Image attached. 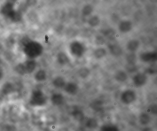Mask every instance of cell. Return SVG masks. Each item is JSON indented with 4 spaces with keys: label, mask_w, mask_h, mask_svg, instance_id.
Instances as JSON below:
<instances>
[{
    "label": "cell",
    "mask_w": 157,
    "mask_h": 131,
    "mask_svg": "<svg viewBox=\"0 0 157 131\" xmlns=\"http://www.w3.org/2000/svg\"><path fill=\"white\" fill-rule=\"evenodd\" d=\"M5 129L6 131H15L16 128L13 125H7L5 127Z\"/></svg>",
    "instance_id": "2"
},
{
    "label": "cell",
    "mask_w": 157,
    "mask_h": 131,
    "mask_svg": "<svg viewBox=\"0 0 157 131\" xmlns=\"http://www.w3.org/2000/svg\"><path fill=\"white\" fill-rule=\"evenodd\" d=\"M45 99L43 93L39 90L35 91L32 95L31 104L34 106H42L44 104Z\"/></svg>",
    "instance_id": "1"
},
{
    "label": "cell",
    "mask_w": 157,
    "mask_h": 131,
    "mask_svg": "<svg viewBox=\"0 0 157 131\" xmlns=\"http://www.w3.org/2000/svg\"><path fill=\"white\" fill-rule=\"evenodd\" d=\"M58 131H71V130H70L69 128H67V127H63L59 129Z\"/></svg>",
    "instance_id": "3"
}]
</instances>
